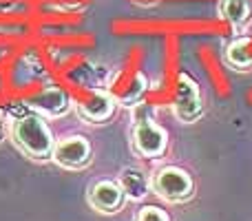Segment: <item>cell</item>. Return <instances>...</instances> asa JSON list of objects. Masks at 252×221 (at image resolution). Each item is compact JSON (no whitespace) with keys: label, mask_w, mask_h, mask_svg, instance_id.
<instances>
[{"label":"cell","mask_w":252,"mask_h":221,"mask_svg":"<svg viewBox=\"0 0 252 221\" xmlns=\"http://www.w3.org/2000/svg\"><path fill=\"white\" fill-rule=\"evenodd\" d=\"M11 139L25 155L31 159H51L53 148H56V139L44 122L40 113H22V115H13L11 122Z\"/></svg>","instance_id":"cell-1"},{"label":"cell","mask_w":252,"mask_h":221,"mask_svg":"<svg viewBox=\"0 0 252 221\" xmlns=\"http://www.w3.org/2000/svg\"><path fill=\"white\" fill-rule=\"evenodd\" d=\"M151 190L168 204H184L192 197L195 186H192V179L186 170L177 168V166H164L153 177Z\"/></svg>","instance_id":"cell-2"},{"label":"cell","mask_w":252,"mask_h":221,"mask_svg":"<svg viewBox=\"0 0 252 221\" xmlns=\"http://www.w3.org/2000/svg\"><path fill=\"white\" fill-rule=\"evenodd\" d=\"M53 161L60 168H69V170H78L84 166L91 164L93 159V148L91 142L82 135H69V137L60 139L53 148Z\"/></svg>","instance_id":"cell-3"},{"label":"cell","mask_w":252,"mask_h":221,"mask_svg":"<svg viewBox=\"0 0 252 221\" xmlns=\"http://www.w3.org/2000/svg\"><path fill=\"white\" fill-rule=\"evenodd\" d=\"M133 142H135V151L142 157L157 159V157H161L166 153V148H168V135L153 120L144 117V120H139L137 126H135Z\"/></svg>","instance_id":"cell-4"},{"label":"cell","mask_w":252,"mask_h":221,"mask_svg":"<svg viewBox=\"0 0 252 221\" xmlns=\"http://www.w3.org/2000/svg\"><path fill=\"white\" fill-rule=\"evenodd\" d=\"M173 109L182 122H197L199 120L204 106H201L199 87L195 84V80H192L190 75H182V78H179Z\"/></svg>","instance_id":"cell-5"},{"label":"cell","mask_w":252,"mask_h":221,"mask_svg":"<svg viewBox=\"0 0 252 221\" xmlns=\"http://www.w3.org/2000/svg\"><path fill=\"white\" fill-rule=\"evenodd\" d=\"M89 201L97 213L104 215H113L120 213L126 204V195L120 186V182H111V179H102L95 182L93 188L89 190Z\"/></svg>","instance_id":"cell-6"},{"label":"cell","mask_w":252,"mask_h":221,"mask_svg":"<svg viewBox=\"0 0 252 221\" xmlns=\"http://www.w3.org/2000/svg\"><path fill=\"white\" fill-rule=\"evenodd\" d=\"M29 106L35 113H40L42 117H60L62 113L69 111V95L64 91L51 89V91H44L40 95H35L29 102Z\"/></svg>","instance_id":"cell-7"},{"label":"cell","mask_w":252,"mask_h":221,"mask_svg":"<svg viewBox=\"0 0 252 221\" xmlns=\"http://www.w3.org/2000/svg\"><path fill=\"white\" fill-rule=\"evenodd\" d=\"M115 111V102L111 95L106 93H93L91 97L80 104V115L87 122H93V124H100V122H106L113 117Z\"/></svg>","instance_id":"cell-8"},{"label":"cell","mask_w":252,"mask_h":221,"mask_svg":"<svg viewBox=\"0 0 252 221\" xmlns=\"http://www.w3.org/2000/svg\"><path fill=\"white\" fill-rule=\"evenodd\" d=\"M120 186H122L126 199H133V201H142L144 197L151 192V184L144 177L142 170H137V168L122 170V175H120Z\"/></svg>","instance_id":"cell-9"},{"label":"cell","mask_w":252,"mask_h":221,"mask_svg":"<svg viewBox=\"0 0 252 221\" xmlns=\"http://www.w3.org/2000/svg\"><path fill=\"white\" fill-rule=\"evenodd\" d=\"M248 51H250V40L248 38L237 40V42H232L230 49H228V60L235 66H248L252 60V56Z\"/></svg>","instance_id":"cell-10"},{"label":"cell","mask_w":252,"mask_h":221,"mask_svg":"<svg viewBox=\"0 0 252 221\" xmlns=\"http://www.w3.org/2000/svg\"><path fill=\"white\" fill-rule=\"evenodd\" d=\"M135 221H170V215L161 206H142L135 215Z\"/></svg>","instance_id":"cell-11"},{"label":"cell","mask_w":252,"mask_h":221,"mask_svg":"<svg viewBox=\"0 0 252 221\" xmlns=\"http://www.w3.org/2000/svg\"><path fill=\"white\" fill-rule=\"evenodd\" d=\"M7 137V130H4V126H2V122H0V142Z\"/></svg>","instance_id":"cell-12"}]
</instances>
